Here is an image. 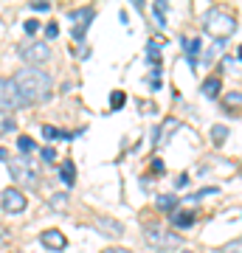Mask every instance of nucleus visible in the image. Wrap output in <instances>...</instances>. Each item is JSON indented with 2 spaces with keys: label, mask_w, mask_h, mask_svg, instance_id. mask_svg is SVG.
Returning a JSON list of instances; mask_svg holds the SVG:
<instances>
[{
  "label": "nucleus",
  "mask_w": 242,
  "mask_h": 253,
  "mask_svg": "<svg viewBox=\"0 0 242 253\" xmlns=\"http://www.w3.org/2000/svg\"><path fill=\"white\" fill-rule=\"evenodd\" d=\"M14 84H17L20 96L26 104H37V101H45L51 96V76L40 68H23L14 76Z\"/></svg>",
  "instance_id": "obj_1"
},
{
  "label": "nucleus",
  "mask_w": 242,
  "mask_h": 253,
  "mask_svg": "<svg viewBox=\"0 0 242 253\" xmlns=\"http://www.w3.org/2000/svg\"><path fill=\"white\" fill-rule=\"evenodd\" d=\"M203 23H206V31L211 37H217V40H225V37H231L237 31V20L223 9H211Z\"/></svg>",
  "instance_id": "obj_2"
},
{
  "label": "nucleus",
  "mask_w": 242,
  "mask_h": 253,
  "mask_svg": "<svg viewBox=\"0 0 242 253\" xmlns=\"http://www.w3.org/2000/svg\"><path fill=\"white\" fill-rule=\"evenodd\" d=\"M144 239L155 251H172V248L180 245V234H175V231H169L163 225H146L144 228Z\"/></svg>",
  "instance_id": "obj_3"
},
{
  "label": "nucleus",
  "mask_w": 242,
  "mask_h": 253,
  "mask_svg": "<svg viewBox=\"0 0 242 253\" xmlns=\"http://www.w3.org/2000/svg\"><path fill=\"white\" fill-rule=\"evenodd\" d=\"M9 174L14 177V183H26V186H37V172L31 161H28L26 155H20V158H9Z\"/></svg>",
  "instance_id": "obj_4"
},
{
  "label": "nucleus",
  "mask_w": 242,
  "mask_h": 253,
  "mask_svg": "<svg viewBox=\"0 0 242 253\" xmlns=\"http://www.w3.org/2000/svg\"><path fill=\"white\" fill-rule=\"evenodd\" d=\"M23 104L26 101L20 96L14 79H0V113H11V110L23 107Z\"/></svg>",
  "instance_id": "obj_5"
},
{
  "label": "nucleus",
  "mask_w": 242,
  "mask_h": 253,
  "mask_svg": "<svg viewBox=\"0 0 242 253\" xmlns=\"http://www.w3.org/2000/svg\"><path fill=\"white\" fill-rule=\"evenodd\" d=\"M20 56L28 62V68H34V65H43L51 59V48H48V42H31V45L20 48Z\"/></svg>",
  "instance_id": "obj_6"
},
{
  "label": "nucleus",
  "mask_w": 242,
  "mask_h": 253,
  "mask_svg": "<svg viewBox=\"0 0 242 253\" xmlns=\"http://www.w3.org/2000/svg\"><path fill=\"white\" fill-rule=\"evenodd\" d=\"M93 17H96V11L90 9V6L71 11V20L76 23V26H73V40H76V42H82V40H85V34H88V26L93 23Z\"/></svg>",
  "instance_id": "obj_7"
},
{
  "label": "nucleus",
  "mask_w": 242,
  "mask_h": 253,
  "mask_svg": "<svg viewBox=\"0 0 242 253\" xmlns=\"http://www.w3.org/2000/svg\"><path fill=\"white\" fill-rule=\"evenodd\" d=\"M0 206L6 208L9 214H20L23 208H26V194L17 189H6L3 194H0Z\"/></svg>",
  "instance_id": "obj_8"
},
{
  "label": "nucleus",
  "mask_w": 242,
  "mask_h": 253,
  "mask_svg": "<svg viewBox=\"0 0 242 253\" xmlns=\"http://www.w3.org/2000/svg\"><path fill=\"white\" fill-rule=\"evenodd\" d=\"M40 242L48 248V251H65V245H68V239H65L62 231H56V228H51V231H43L40 234Z\"/></svg>",
  "instance_id": "obj_9"
},
{
  "label": "nucleus",
  "mask_w": 242,
  "mask_h": 253,
  "mask_svg": "<svg viewBox=\"0 0 242 253\" xmlns=\"http://www.w3.org/2000/svg\"><path fill=\"white\" fill-rule=\"evenodd\" d=\"M96 228H99L104 236H113V239L124 234V225H121L118 219H110V217H99L96 219Z\"/></svg>",
  "instance_id": "obj_10"
},
{
  "label": "nucleus",
  "mask_w": 242,
  "mask_h": 253,
  "mask_svg": "<svg viewBox=\"0 0 242 253\" xmlns=\"http://www.w3.org/2000/svg\"><path fill=\"white\" fill-rule=\"evenodd\" d=\"M59 177H62V183L68 189L76 186V166H73V161H65L62 166H59Z\"/></svg>",
  "instance_id": "obj_11"
},
{
  "label": "nucleus",
  "mask_w": 242,
  "mask_h": 253,
  "mask_svg": "<svg viewBox=\"0 0 242 253\" xmlns=\"http://www.w3.org/2000/svg\"><path fill=\"white\" fill-rule=\"evenodd\" d=\"M192 222H194V214L192 211H175L172 214V225L175 228H192Z\"/></svg>",
  "instance_id": "obj_12"
},
{
  "label": "nucleus",
  "mask_w": 242,
  "mask_h": 253,
  "mask_svg": "<svg viewBox=\"0 0 242 253\" xmlns=\"http://www.w3.org/2000/svg\"><path fill=\"white\" fill-rule=\"evenodd\" d=\"M203 96H206V99H217V96H220V79H217V76H208V79L203 82Z\"/></svg>",
  "instance_id": "obj_13"
},
{
  "label": "nucleus",
  "mask_w": 242,
  "mask_h": 253,
  "mask_svg": "<svg viewBox=\"0 0 242 253\" xmlns=\"http://www.w3.org/2000/svg\"><path fill=\"white\" fill-rule=\"evenodd\" d=\"M183 45H186L189 62L194 65V62H197V54H200V40H197V37H194V40H183Z\"/></svg>",
  "instance_id": "obj_14"
},
{
  "label": "nucleus",
  "mask_w": 242,
  "mask_h": 253,
  "mask_svg": "<svg viewBox=\"0 0 242 253\" xmlns=\"http://www.w3.org/2000/svg\"><path fill=\"white\" fill-rule=\"evenodd\" d=\"M225 138H228V126H225V124H214V126H211V141H214V146H223Z\"/></svg>",
  "instance_id": "obj_15"
},
{
  "label": "nucleus",
  "mask_w": 242,
  "mask_h": 253,
  "mask_svg": "<svg viewBox=\"0 0 242 253\" xmlns=\"http://www.w3.org/2000/svg\"><path fill=\"white\" fill-rule=\"evenodd\" d=\"M175 206H178L175 194H161V197H158V208H161V211H172V214H175Z\"/></svg>",
  "instance_id": "obj_16"
},
{
  "label": "nucleus",
  "mask_w": 242,
  "mask_h": 253,
  "mask_svg": "<svg viewBox=\"0 0 242 253\" xmlns=\"http://www.w3.org/2000/svg\"><path fill=\"white\" fill-rule=\"evenodd\" d=\"M124 104H127V93L124 90H113L110 93V107L113 110H121Z\"/></svg>",
  "instance_id": "obj_17"
},
{
  "label": "nucleus",
  "mask_w": 242,
  "mask_h": 253,
  "mask_svg": "<svg viewBox=\"0 0 242 253\" xmlns=\"http://www.w3.org/2000/svg\"><path fill=\"white\" fill-rule=\"evenodd\" d=\"M172 129H178V121H169V124L158 126V129H155V144H161V141H163V135H169Z\"/></svg>",
  "instance_id": "obj_18"
},
{
  "label": "nucleus",
  "mask_w": 242,
  "mask_h": 253,
  "mask_svg": "<svg viewBox=\"0 0 242 253\" xmlns=\"http://www.w3.org/2000/svg\"><path fill=\"white\" fill-rule=\"evenodd\" d=\"M17 149H20L23 155H28V152H34V149H37V144H34L28 135H20V138H17Z\"/></svg>",
  "instance_id": "obj_19"
},
{
  "label": "nucleus",
  "mask_w": 242,
  "mask_h": 253,
  "mask_svg": "<svg viewBox=\"0 0 242 253\" xmlns=\"http://www.w3.org/2000/svg\"><path fill=\"white\" fill-rule=\"evenodd\" d=\"M146 59H149V65H155V68H158V59H161V48L155 45V42H149V45H146Z\"/></svg>",
  "instance_id": "obj_20"
},
{
  "label": "nucleus",
  "mask_w": 242,
  "mask_h": 253,
  "mask_svg": "<svg viewBox=\"0 0 242 253\" xmlns=\"http://www.w3.org/2000/svg\"><path fill=\"white\" fill-rule=\"evenodd\" d=\"M48 206L56 208V211H65V206H68V194H54V197L48 200Z\"/></svg>",
  "instance_id": "obj_21"
},
{
  "label": "nucleus",
  "mask_w": 242,
  "mask_h": 253,
  "mask_svg": "<svg viewBox=\"0 0 242 253\" xmlns=\"http://www.w3.org/2000/svg\"><path fill=\"white\" fill-rule=\"evenodd\" d=\"M152 9H155L158 23H161V26H166V3H161V0H158V3H152Z\"/></svg>",
  "instance_id": "obj_22"
},
{
  "label": "nucleus",
  "mask_w": 242,
  "mask_h": 253,
  "mask_svg": "<svg viewBox=\"0 0 242 253\" xmlns=\"http://www.w3.org/2000/svg\"><path fill=\"white\" fill-rule=\"evenodd\" d=\"M43 135L48 138V141H56V138H62V132H59V129H56V126L45 124V126H43Z\"/></svg>",
  "instance_id": "obj_23"
},
{
  "label": "nucleus",
  "mask_w": 242,
  "mask_h": 253,
  "mask_svg": "<svg viewBox=\"0 0 242 253\" xmlns=\"http://www.w3.org/2000/svg\"><path fill=\"white\" fill-rule=\"evenodd\" d=\"M40 155H43V161H45V163H54V161H56V149H54V146H45Z\"/></svg>",
  "instance_id": "obj_24"
},
{
  "label": "nucleus",
  "mask_w": 242,
  "mask_h": 253,
  "mask_svg": "<svg viewBox=\"0 0 242 253\" xmlns=\"http://www.w3.org/2000/svg\"><path fill=\"white\" fill-rule=\"evenodd\" d=\"M225 104H228V107H234V104H242V93H228V96H225Z\"/></svg>",
  "instance_id": "obj_25"
},
{
  "label": "nucleus",
  "mask_w": 242,
  "mask_h": 253,
  "mask_svg": "<svg viewBox=\"0 0 242 253\" xmlns=\"http://www.w3.org/2000/svg\"><path fill=\"white\" fill-rule=\"evenodd\" d=\"M31 9H34V11H48V9H51V3H48V0H34V3H31Z\"/></svg>",
  "instance_id": "obj_26"
},
{
  "label": "nucleus",
  "mask_w": 242,
  "mask_h": 253,
  "mask_svg": "<svg viewBox=\"0 0 242 253\" xmlns=\"http://www.w3.org/2000/svg\"><path fill=\"white\" fill-rule=\"evenodd\" d=\"M45 34L51 37V40H54V37H59V26H56V23H48V26H45Z\"/></svg>",
  "instance_id": "obj_27"
},
{
  "label": "nucleus",
  "mask_w": 242,
  "mask_h": 253,
  "mask_svg": "<svg viewBox=\"0 0 242 253\" xmlns=\"http://www.w3.org/2000/svg\"><path fill=\"white\" fill-rule=\"evenodd\" d=\"M23 28H26V34H37V31H40V23H37V20H28Z\"/></svg>",
  "instance_id": "obj_28"
},
{
  "label": "nucleus",
  "mask_w": 242,
  "mask_h": 253,
  "mask_svg": "<svg viewBox=\"0 0 242 253\" xmlns=\"http://www.w3.org/2000/svg\"><path fill=\"white\" fill-rule=\"evenodd\" d=\"M228 253H242V239L240 242H234V245H228Z\"/></svg>",
  "instance_id": "obj_29"
},
{
  "label": "nucleus",
  "mask_w": 242,
  "mask_h": 253,
  "mask_svg": "<svg viewBox=\"0 0 242 253\" xmlns=\"http://www.w3.org/2000/svg\"><path fill=\"white\" fill-rule=\"evenodd\" d=\"M101 253H133V251H127V248H107V251H101Z\"/></svg>",
  "instance_id": "obj_30"
},
{
  "label": "nucleus",
  "mask_w": 242,
  "mask_h": 253,
  "mask_svg": "<svg viewBox=\"0 0 242 253\" xmlns=\"http://www.w3.org/2000/svg\"><path fill=\"white\" fill-rule=\"evenodd\" d=\"M14 126H17V124H14L11 118H6V121H3V129H14Z\"/></svg>",
  "instance_id": "obj_31"
},
{
  "label": "nucleus",
  "mask_w": 242,
  "mask_h": 253,
  "mask_svg": "<svg viewBox=\"0 0 242 253\" xmlns=\"http://www.w3.org/2000/svg\"><path fill=\"white\" fill-rule=\"evenodd\" d=\"M3 158H6V149H3V146H0V161H3Z\"/></svg>",
  "instance_id": "obj_32"
},
{
  "label": "nucleus",
  "mask_w": 242,
  "mask_h": 253,
  "mask_svg": "<svg viewBox=\"0 0 242 253\" xmlns=\"http://www.w3.org/2000/svg\"><path fill=\"white\" fill-rule=\"evenodd\" d=\"M240 59H242V45H240Z\"/></svg>",
  "instance_id": "obj_33"
},
{
  "label": "nucleus",
  "mask_w": 242,
  "mask_h": 253,
  "mask_svg": "<svg viewBox=\"0 0 242 253\" xmlns=\"http://www.w3.org/2000/svg\"><path fill=\"white\" fill-rule=\"evenodd\" d=\"M183 253H192V251H183Z\"/></svg>",
  "instance_id": "obj_34"
}]
</instances>
